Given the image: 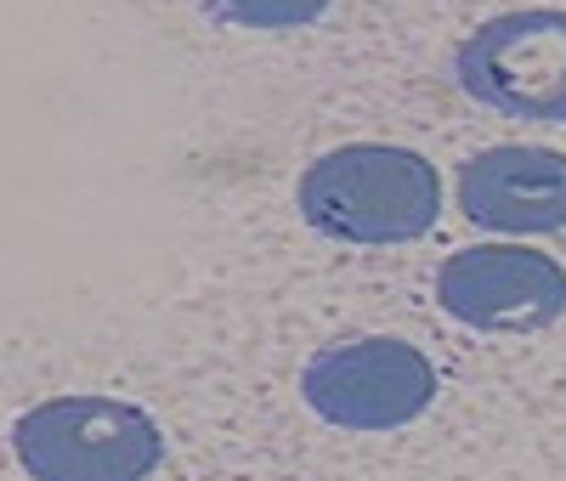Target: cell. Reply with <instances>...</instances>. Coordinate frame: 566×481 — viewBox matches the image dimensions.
Segmentation results:
<instances>
[{"label":"cell","instance_id":"obj_6","mask_svg":"<svg viewBox=\"0 0 566 481\" xmlns=\"http://www.w3.org/2000/svg\"><path fill=\"white\" fill-rule=\"evenodd\" d=\"M459 205L493 232H560L566 227V154L488 148L459 170Z\"/></svg>","mask_w":566,"mask_h":481},{"label":"cell","instance_id":"obj_7","mask_svg":"<svg viewBox=\"0 0 566 481\" xmlns=\"http://www.w3.org/2000/svg\"><path fill=\"white\" fill-rule=\"evenodd\" d=\"M328 0H216V12L239 29H301L323 18Z\"/></svg>","mask_w":566,"mask_h":481},{"label":"cell","instance_id":"obj_3","mask_svg":"<svg viewBox=\"0 0 566 481\" xmlns=\"http://www.w3.org/2000/svg\"><path fill=\"white\" fill-rule=\"evenodd\" d=\"M453 69L476 103L515 119L566 125V12H504L459 45Z\"/></svg>","mask_w":566,"mask_h":481},{"label":"cell","instance_id":"obj_4","mask_svg":"<svg viewBox=\"0 0 566 481\" xmlns=\"http://www.w3.org/2000/svg\"><path fill=\"white\" fill-rule=\"evenodd\" d=\"M301 397L312 414L346 430H397L419 419L437 397V374L402 341H352L306 363Z\"/></svg>","mask_w":566,"mask_h":481},{"label":"cell","instance_id":"obj_5","mask_svg":"<svg viewBox=\"0 0 566 481\" xmlns=\"http://www.w3.org/2000/svg\"><path fill=\"white\" fill-rule=\"evenodd\" d=\"M437 301L470 328L527 334L566 312V272L522 244H476L442 266Z\"/></svg>","mask_w":566,"mask_h":481},{"label":"cell","instance_id":"obj_1","mask_svg":"<svg viewBox=\"0 0 566 481\" xmlns=\"http://www.w3.org/2000/svg\"><path fill=\"white\" fill-rule=\"evenodd\" d=\"M301 216L346 244H408L437 227L442 181L437 165L413 148L352 142L301 176Z\"/></svg>","mask_w":566,"mask_h":481},{"label":"cell","instance_id":"obj_2","mask_svg":"<svg viewBox=\"0 0 566 481\" xmlns=\"http://www.w3.org/2000/svg\"><path fill=\"white\" fill-rule=\"evenodd\" d=\"M12 442L34 481H142L165 453L159 425L114 397H52L18 419Z\"/></svg>","mask_w":566,"mask_h":481}]
</instances>
